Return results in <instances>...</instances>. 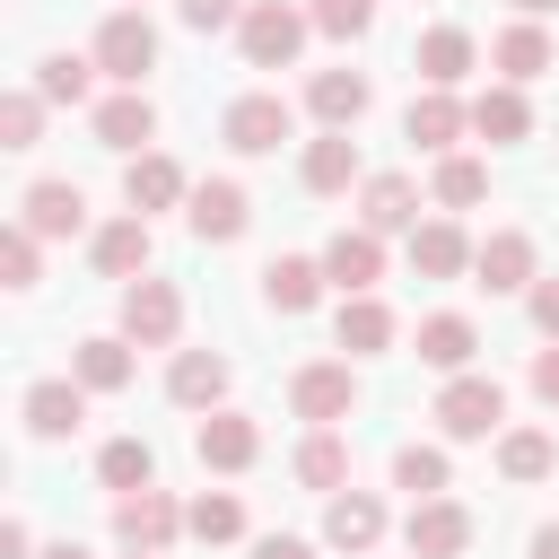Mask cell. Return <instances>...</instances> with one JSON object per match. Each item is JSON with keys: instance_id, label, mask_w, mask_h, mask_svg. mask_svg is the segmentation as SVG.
<instances>
[{"instance_id": "d4e9b609", "label": "cell", "mask_w": 559, "mask_h": 559, "mask_svg": "<svg viewBox=\"0 0 559 559\" xmlns=\"http://www.w3.org/2000/svg\"><path fill=\"white\" fill-rule=\"evenodd\" d=\"M148 131H157V105H148L140 87H122V96L96 105V140H105V148H140Z\"/></svg>"}, {"instance_id": "8992f818", "label": "cell", "mask_w": 559, "mask_h": 559, "mask_svg": "<svg viewBox=\"0 0 559 559\" xmlns=\"http://www.w3.org/2000/svg\"><path fill=\"white\" fill-rule=\"evenodd\" d=\"M175 323H183V297H175L166 280H131V288H122V341L166 349V341H175Z\"/></svg>"}, {"instance_id": "2e32d148", "label": "cell", "mask_w": 559, "mask_h": 559, "mask_svg": "<svg viewBox=\"0 0 559 559\" xmlns=\"http://www.w3.org/2000/svg\"><path fill=\"white\" fill-rule=\"evenodd\" d=\"M79 419H87V384H70V376L26 384V428H35V437H70Z\"/></svg>"}, {"instance_id": "484cf974", "label": "cell", "mask_w": 559, "mask_h": 559, "mask_svg": "<svg viewBox=\"0 0 559 559\" xmlns=\"http://www.w3.org/2000/svg\"><path fill=\"white\" fill-rule=\"evenodd\" d=\"M349 183H358V140L349 131L306 140V192H349Z\"/></svg>"}, {"instance_id": "c3c4849f", "label": "cell", "mask_w": 559, "mask_h": 559, "mask_svg": "<svg viewBox=\"0 0 559 559\" xmlns=\"http://www.w3.org/2000/svg\"><path fill=\"white\" fill-rule=\"evenodd\" d=\"M44 559H87V550H79V542H52V550H44Z\"/></svg>"}, {"instance_id": "7c38bea8", "label": "cell", "mask_w": 559, "mask_h": 559, "mask_svg": "<svg viewBox=\"0 0 559 559\" xmlns=\"http://www.w3.org/2000/svg\"><path fill=\"white\" fill-rule=\"evenodd\" d=\"M280 140H288V105H280V96H236V105H227V148L271 157Z\"/></svg>"}, {"instance_id": "b9f144b4", "label": "cell", "mask_w": 559, "mask_h": 559, "mask_svg": "<svg viewBox=\"0 0 559 559\" xmlns=\"http://www.w3.org/2000/svg\"><path fill=\"white\" fill-rule=\"evenodd\" d=\"M183 9V26H201V35H218V26H245V0H175Z\"/></svg>"}, {"instance_id": "83f0119b", "label": "cell", "mask_w": 559, "mask_h": 559, "mask_svg": "<svg viewBox=\"0 0 559 559\" xmlns=\"http://www.w3.org/2000/svg\"><path fill=\"white\" fill-rule=\"evenodd\" d=\"M472 349H480V332H472L463 314H428V323H419V358H428V367L472 376Z\"/></svg>"}, {"instance_id": "ffe728a7", "label": "cell", "mask_w": 559, "mask_h": 559, "mask_svg": "<svg viewBox=\"0 0 559 559\" xmlns=\"http://www.w3.org/2000/svg\"><path fill=\"white\" fill-rule=\"evenodd\" d=\"M306 105H314V122H323V131H349V122L367 114V79H358V70H314Z\"/></svg>"}, {"instance_id": "603a6c76", "label": "cell", "mask_w": 559, "mask_h": 559, "mask_svg": "<svg viewBox=\"0 0 559 559\" xmlns=\"http://www.w3.org/2000/svg\"><path fill=\"white\" fill-rule=\"evenodd\" d=\"M489 61H498V79H507V87H524V79H542V70H550V35L524 17V26H507V35L489 44Z\"/></svg>"}, {"instance_id": "cb8c5ba5", "label": "cell", "mask_w": 559, "mask_h": 559, "mask_svg": "<svg viewBox=\"0 0 559 559\" xmlns=\"http://www.w3.org/2000/svg\"><path fill=\"white\" fill-rule=\"evenodd\" d=\"M472 131H480V140H498V148H515V140L533 131V105H524V87H507V79H498V87L472 105Z\"/></svg>"}, {"instance_id": "f35d334b", "label": "cell", "mask_w": 559, "mask_h": 559, "mask_svg": "<svg viewBox=\"0 0 559 559\" xmlns=\"http://www.w3.org/2000/svg\"><path fill=\"white\" fill-rule=\"evenodd\" d=\"M480 192H489V166H480V157H445V166H437V201H445V210H472Z\"/></svg>"}, {"instance_id": "52a82bcc", "label": "cell", "mask_w": 559, "mask_h": 559, "mask_svg": "<svg viewBox=\"0 0 559 559\" xmlns=\"http://www.w3.org/2000/svg\"><path fill=\"white\" fill-rule=\"evenodd\" d=\"M114 533H122L131 550H166V542L192 533V524H183V507H175L166 489H131V498H114Z\"/></svg>"}, {"instance_id": "3957f363", "label": "cell", "mask_w": 559, "mask_h": 559, "mask_svg": "<svg viewBox=\"0 0 559 559\" xmlns=\"http://www.w3.org/2000/svg\"><path fill=\"white\" fill-rule=\"evenodd\" d=\"M498 419H507L498 376H454V384L437 393V428H445V437H489Z\"/></svg>"}, {"instance_id": "e0dca14e", "label": "cell", "mask_w": 559, "mask_h": 559, "mask_svg": "<svg viewBox=\"0 0 559 559\" xmlns=\"http://www.w3.org/2000/svg\"><path fill=\"white\" fill-rule=\"evenodd\" d=\"M323 542H332V550H376V542H384V507H376L367 489H341V498L323 507Z\"/></svg>"}, {"instance_id": "7402d4cb", "label": "cell", "mask_w": 559, "mask_h": 559, "mask_svg": "<svg viewBox=\"0 0 559 559\" xmlns=\"http://www.w3.org/2000/svg\"><path fill=\"white\" fill-rule=\"evenodd\" d=\"M96 271H105V280H140V271H148V218H140V210L114 218V227H96Z\"/></svg>"}, {"instance_id": "8fae6325", "label": "cell", "mask_w": 559, "mask_h": 559, "mask_svg": "<svg viewBox=\"0 0 559 559\" xmlns=\"http://www.w3.org/2000/svg\"><path fill=\"white\" fill-rule=\"evenodd\" d=\"M79 218H87V192L61 175L26 183V201H17V227H35V236H79Z\"/></svg>"}, {"instance_id": "74e56055", "label": "cell", "mask_w": 559, "mask_h": 559, "mask_svg": "<svg viewBox=\"0 0 559 559\" xmlns=\"http://www.w3.org/2000/svg\"><path fill=\"white\" fill-rule=\"evenodd\" d=\"M35 140H44V96L17 87V96L0 105V148H35Z\"/></svg>"}, {"instance_id": "ab89813d", "label": "cell", "mask_w": 559, "mask_h": 559, "mask_svg": "<svg viewBox=\"0 0 559 559\" xmlns=\"http://www.w3.org/2000/svg\"><path fill=\"white\" fill-rule=\"evenodd\" d=\"M306 17H314L323 35H367V26H376V0H314Z\"/></svg>"}, {"instance_id": "6da1fadb", "label": "cell", "mask_w": 559, "mask_h": 559, "mask_svg": "<svg viewBox=\"0 0 559 559\" xmlns=\"http://www.w3.org/2000/svg\"><path fill=\"white\" fill-rule=\"evenodd\" d=\"M306 26H314V17H297L288 0H253V9H245V26H236V44H245V61H253V70H288V61H297V44H306Z\"/></svg>"}, {"instance_id": "d6986e66", "label": "cell", "mask_w": 559, "mask_h": 559, "mask_svg": "<svg viewBox=\"0 0 559 559\" xmlns=\"http://www.w3.org/2000/svg\"><path fill=\"white\" fill-rule=\"evenodd\" d=\"M472 253H480V245H463V227H454V218H428V227H411V271H419V280H454Z\"/></svg>"}, {"instance_id": "7bdbcfd3", "label": "cell", "mask_w": 559, "mask_h": 559, "mask_svg": "<svg viewBox=\"0 0 559 559\" xmlns=\"http://www.w3.org/2000/svg\"><path fill=\"white\" fill-rule=\"evenodd\" d=\"M533 323L559 341V280H533Z\"/></svg>"}, {"instance_id": "9c48e42d", "label": "cell", "mask_w": 559, "mask_h": 559, "mask_svg": "<svg viewBox=\"0 0 559 559\" xmlns=\"http://www.w3.org/2000/svg\"><path fill=\"white\" fill-rule=\"evenodd\" d=\"M288 402H297V419H314V428H332V419H349V402H358V376L349 367H297V384H288Z\"/></svg>"}, {"instance_id": "681fc988", "label": "cell", "mask_w": 559, "mask_h": 559, "mask_svg": "<svg viewBox=\"0 0 559 559\" xmlns=\"http://www.w3.org/2000/svg\"><path fill=\"white\" fill-rule=\"evenodd\" d=\"M515 9H524V17H542V9H559V0H515Z\"/></svg>"}, {"instance_id": "60d3db41", "label": "cell", "mask_w": 559, "mask_h": 559, "mask_svg": "<svg viewBox=\"0 0 559 559\" xmlns=\"http://www.w3.org/2000/svg\"><path fill=\"white\" fill-rule=\"evenodd\" d=\"M0 280L9 288H35V227H9L0 236Z\"/></svg>"}, {"instance_id": "8d00e7d4", "label": "cell", "mask_w": 559, "mask_h": 559, "mask_svg": "<svg viewBox=\"0 0 559 559\" xmlns=\"http://www.w3.org/2000/svg\"><path fill=\"white\" fill-rule=\"evenodd\" d=\"M183 524H192V542H236V533H245V507H236L227 489H201V498L183 507Z\"/></svg>"}, {"instance_id": "7dc6e473", "label": "cell", "mask_w": 559, "mask_h": 559, "mask_svg": "<svg viewBox=\"0 0 559 559\" xmlns=\"http://www.w3.org/2000/svg\"><path fill=\"white\" fill-rule=\"evenodd\" d=\"M533 559H559V524H542V533H533Z\"/></svg>"}, {"instance_id": "7a4b0ae2", "label": "cell", "mask_w": 559, "mask_h": 559, "mask_svg": "<svg viewBox=\"0 0 559 559\" xmlns=\"http://www.w3.org/2000/svg\"><path fill=\"white\" fill-rule=\"evenodd\" d=\"M96 70L122 79V87H140V79L157 70V26H148L140 9H114V17L96 26Z\"/></svg>"}, {"instance_id": "bcb514c9", "label": "cell", "mask_w": 559, "mask_h": 559, "mask_svg": "<svg viewBox=\"0 0 559 559\" xmlns=\"http://www.w3.org/2000/svg\"><path fill=\"white\" fill-rule=\"evenodd\" d=\"M253 559H314L306 542H288V533H271V542H253Z\"/></svg>"}, {"instance_id": "e575fe53", "label": "cell", "mask_w": 559, "mask_h": 559, "mask_svg": "<svg viewBox=\"0 0 559 559\" xmlns=\"http://www.w3.org/2000/svg\"><path fill=\"white\" fill-rule=\"evenodd\" d=\"M550 463H559V445H550L542 428H507V437H498V472H507V480H542Z\"/></svg>"}, {"instance_id": "f907efd6", "label": "cell", "mask_w": 559, "mask_h": 559, "mask_svg": "<svg viewBox=\"0 0 559 559\" xmlns=\"http://www.w3.org/2000/svg\"><path fill=\"white\" fill-rule=\"evenodd\" d=\"M131 559H157V550H131Z\"/></svg>"}, {"instance_id": "5b68a950", "label": "cell", "mask_w": 559, "mask_h": 559, "mask_svg": "<svg viewBox=\"0 0 559 559\" xmlns=\"http://www.w3.org/2000/svg\"><path fill=\"white\" fill-rule=\"evenodd\" d=\"M183 218H192V236H201V245H236V236H245V218H253V201H245V183H236V175H210V183H192V210H183Z\"/></svg>"}, {"instance_id": "d6a6232c", "label": "cell", "mask_w": 559, "mask_h": 559, "mask_svg": "<svg viewBox=\"0 0 559 559\" xmlns=\"http://www.w3.org/2000/svg\"><path fill=\"white\" fill-rule=\"evenodd\" d=\"M96 472H105V489H122V498H131V489H157V454H148L140 437H114V445L96 454Z\"/></svg>"}, {"instance_id": "44dd1931", "label": "cell", "mask_w": 559, "mask_h": 559, "mask_svg": "<svg viewBox=\"0 0 559 559\" xmlns=\"http://www.w3.org/2000/svg\"><path fill=\"white\" fill-rule=\"evenodd\" d=\"M367 236H393V227H419V192L411 175H367V201H358Z\"/></svg>"}, {"instance_id": "30bf717a", "label": "cell", "mask_w": 559, "mask_h": 559, "mask_svg": "<svg viewBox=\"0 0 559 559\" xmlns=\"http://www.w3.org/2000/svg\"><path fill=\"white\" fill-rule=\"evenodd\" d=\"M192 454H201L210 472H245V463L262 454V428H253L245 411H210V419L192 428Z\"/></svg>"}, {"instance_id": "f6af8a7d", "label": "cell", "mask_w": 559, "mask_h": 559, "mask_svg": "<svg viewBox=\"0 0 559 559\" xmlns=\"http://www.w3.org/2000/svg\"><path fill=\"white\" fill-rule=\"evenodd\" d=\"M26 550H35V533H26L17 515H9V524H0V559H26Z\"/></svg>"}, {"instance_id": "1f68e13d", "label": "cell", "mask_w": 559, "mask_h": 559, "mask_svg": "<svg viewBox=\"0 0 559 559\" xmlns=\"http://www.w3.org/2000/svg\"><path fill=\"white\" fill-rule=\"evenodd\" d=\"M445 480H454L445 445H402V454H393V489H411V507H419V498H445Z\"/></svg>"}, {"instance_id": "ba28073f", "label": "cell", "mask_w": 559, "mask_h": 559, "mask_svg": "<svg viewBox=\"0 0 559 559\" xmlns=\"http://www.w3.org/2000/svg\"><path fill=\"white\" fill-rule=\"evenodd\" d=\"M323 280H332L341 297H367V288L384 280V245H376L367 227H341V236L323 245Z\"/></svg>"}, {"instance_id": "4316f807", "label": "cell", "mask_w": 559, "mask_h": 559, "mask_svg": "<svg viewBox=\"0 0 559 559\" xmlns=\"http://www.w3.org/2000/svg\"><path fill=\"white\" fill-rule=\"evenodd\" d=\"M341 349H349V358L393 349V306H384V297H341Z\"/></svg>"}, {"instance_id": "4dcf8cb0", "label": "cell", "mask_w": 559, "mask_h": 559, "mask_svg": "<svg viewBox=\"0 0 559 559\" xmlns=\"http://www.w3.org/2000/svg\"><path fill=\"white\" fill-rule=\"evenodd\" d=\"M463 70H472V35H463V26H428V35H419V79H428V87H454Z\"/></svg>"}, {"instance_id": "4fadbf2b", "label": "cell", "mask_w": 559, "mask_h": 559, "mask_svg": "<svg viewBox=\"0 0 559 559\" xmlns=\"http://www.w3.org/2000/svg\"><path fill=\"white\" fill-rule=\"evenodd\" d=\"M122 192H131V210H140V218H148V210L192 201V192H183V166H175V157H157V148H140V157L122 166Z\"/></svg>"}, {"instance_id": "5bb4252c", "label": "cell", "mask_w": 559, "mask_h": 559, "mask_svg": "<svg viewBox=\"0 0 559 559\" xmlns=\"http://www.w3.org/2000/svg\"><path fill=\"white\" fill-rule=\"evenodd\" d=\"M472 271H480V288H533V236H524V227H498V236H480Z\"/></svg>"}, {"instance_id": "277c9868", "label": "cell", "mask_w": 559, "mask_h": 559, "mask_svg": "<svg viewBox=\"0 0 559 559\" xmlns=\"http://www.w3.org/2000/svg\"><path fill=\"white\" fill-rule=\"evenodd\" d=\"M402 542H411V559H463V550H472V507H454V498H419L411 524H402Z\"/></svg>"}, {"instance_id": "9a60e30c", "label": "cell", "mask_w": 559, "mask_h": 559, "mask_svg": "<svg viewBox=\"0 0 559 559\" xmlns=\"http://www.w3.org/2000/svg\"><path fill=\"white\" fill-rule=\"evenodd\" d=\"M166 393H175L183 411H218V393H227V358H218V349H175Z\"/></svg>"}, {"instance_id": "d590c367", "label": "cell", "mask_w": 559, "mask_h": 559, "mask_svg": "<svg viewBox=\"0 0 559 559\" xmlns=\"http://www.w3.org/2000/svg\"><path fill=\"white\" fill-rule=\"evenodd\" d=\"M297 480H306V489H341V480H349V445H341L332 428H314V437L297 445Z\"/></svg>"}, {"instance_id": "ac0fdd59", "label": "cell", "mask_w": 559, "mask_h": 559, "mask_svg": "<svg viewBox=\"0 0 559 559\" xmlns=\"http://www.w3.org/2000/svg\"><path fill=\"white\" fill-rule=\"evenodd\" d=\"M402 131H411L419 148H454V140L472 131V105H454L445 87H428V96H411V114H402Z\"/></svg>"}, {"instance_id": "ee69618b", "label": "cell", "mask_w": 559, "mask_h": 559, "mask_svg": "<svg viewBox=\"0 0 559 559\" xmlns=\"http://www.w3.org/2000/svg\"><path fill=\"white\" fill-rule=\"evenodd\" d=\"M533 393L559 411V349H542V358H533Z\"/></svg>"}, {"instance_id": "836d02e7", "label": "cell", "mask_w": 559, "mask_h": 559, "mask_svg": "<svg viewBox=\"0 0 559 559\" xmlns=\"http://www.w3.org/2000/svg\"><path fill=\"white\" fill-rule=\"evenodd\" d=\"M87 70L96 61H79V52H44L35 61V96L44 105H87Z\"/></svg>"}, {"instance_id": "f1b7e54d", "label": "cell", "mask_w": 559, "mask_h": 559, "mask_svg": "<svg viewBox=\"0 0 559 559\" xmlns=\"http://www.w3.org/2000/svg\"><path fill=\"white\" fill-rule=\"evenodd\" d=\"M262 297H271L280 314H306V306L323 297V262H297V253H280V262L262 271Z\"/></svg>"}, {"instance_id": "f546056e", "label": "cell", "mask_w": 559, "mask_h": 559, "mask_svg": "<svg viewBox=\"0 0 559 559\" xmlns=\"http://www.w3.org/2000/svg\"><path fill=\"white\" fill-rule=\"evenodd\" d=\"M79 384H87V393H122V384H131V341H122V332L79 341Z\"/></svg>"}]
</instances>
